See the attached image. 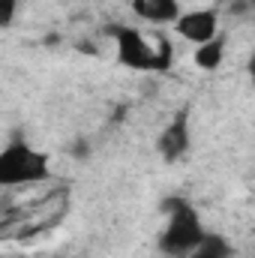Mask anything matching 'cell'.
I'll use <instances>...</instances> for the list:
<instances>
[{
  "label": "cell",
  "mask_w": 255,
  "mask_h": 258,
  "mask_svg": "<svg viewBox=\"0 0 255 258\" xmlns=\"http://www.w3.org/2000/svg\"><path fill=\"white\" fill-rule=\"evenodd\" d=\"M69 213V189L57 186L45 195L27 201V204H12L3 207V240H27L36 237L48 228H54Z\"/></svg>",
  "instance_id": "obj_1"
},
{
  "label": "cell",
  "mask_w": 255,
  "mask_h": 258,
  "mask_svg": "<svg viewBox=\"0 0 255 258\" xmlns=\"http://www.w3.org/2000/svg\"><path fill=\"white\" fill-rule=\"evenodd\" d=\"M114 45H117V60L132 72H168L174 63V45L159 36L150 42L141 30L135 27H114Z\"/></svg>",
  "instance_id": "obj_2"
},
{
  "label": "cell",
  "mask_w": 255,
  "mask_h": 258,
  "mask_svg": "<svg viewBox=\"0 0 255 258\" xmlns=\"http://www.w3.org/2000/svg\"><path fill=\"white\" fill-rule=\"evenodd\" d=\"M162 210L168 213V222L159 234V252L168 258H186L207 237L198 210L183 198H168L162 204Z\"/></svg>",
  "instance_id": "obj_3"
},
{
  "label": "cell",
  "mask_w": 255,
  "mask_h": 258,
  "mask_svg": "<svg viewBox=\"0 0 255 258\" xmlns=\"http://www.w3.org/2000/svg\"><path fill=\"white\" fill-rule=\"evenodd\" d=\"M51 159L48 153L30 147L27 141H9L0 153V186L3 189H24L48 180Z\"/></svg>",
  "instance_id": "obj_4"
},
{
  "label": "cell",
  "mask_w": 255,
  "mask_h": 258,
  "mask_svg": "<svg viewBox=\"0 0 255 258\" xmlns=\"http://www.w3.org/2000/svg\"><path fill=\"white\" fill-rule=\"evenodd\" d=\"M192 144V129H189V108H177L171 114V120L162 126L159 138H156V153L165 162H177L189 153Z\"/></svg>",
  "instance_id": "obj_5"
},
{
  "label": "cell",
  "mask_w": 255,
  "mask_h": 258,
  "mask_svg": "<svg viewBox=\"0 0 255 258\" xmlns=\"http://www.w3.org/2000/svg\"><path fill=\"white\" fill-rule=\"evenodd\" d=\"M174 33L180 39H186L192 45H204L210 39L219 36V12L210 9V6H201V9H186L177 24H174Z\"/></svg>",
  "instance_id": "obj_6"
},
{
  "label": "cell",
  "mask_w": 255,
  "mask_h": 258,
  "mask_svg": "<svg viewBox=\"0 0 255 258\" xmlns=\"http://www.w3.org/2000/svg\"><path fill=\"white\" fill-rule=\"evenodd\" d=\"M132 12L138 18H144L147 24H156V27H162V24L174 27L177 18L183 15L177 0H132Z\"/></svg>",
  "instance_id": "obj_7"
},
{
  "label": "cell",
  "mask_w": 255,
  "mask_h": 258,
  "mask_svg": "<svg viewBox=\"0 0 255 258\" xmlns=\"http://www.w3.org/2000/svg\"><path fill=\"white\" fill-rule=\"evenodd\" d=\"M225 60V36L219 33L216 39H210V42H204V45H195V54H192V63L198 66V69H204V72H213V69H219Z\"/></svg>",
  "instance_id": "obj_8"
},
{
  "label": "cell",
  "mask_w": 255,
  "mask_h": 258,
  "mask_svg": "<svg viewBox=\"0 0 255 258\" xmlns=\"http://www.w3.org/2000/svg\"><path fill=\"white\" fill-rule=\"evenodd\" d=\"M231 255H234V246L222 234H207L186 258H231Z\"/></svg>",
  "instance_id": "obj_9"
},
{
  "label": "cell",
  "mask_w": 255,
  "mask_h": 258,
  "mask_svg": "<svg viewBox=\"0 0 255 258\" xmlns=\"http://www.w3.org/2000/svg\"><path fill=\"white\" fill-rule=\"evenodd\" d=\"M15 12H18V0H0V27H3V30L12 27Z\"/></svg>",
  "instance_id": "obj_10"
},
{
  "label": "cell",
  "mask_w": 255,
  "mask_h": 258,
  "mask_svg": "<svg viewBox=\"0 0 255 258\" xmlns=\"http://www.w3.org/2000/svg\"><path fill=\"white\" fill-rule=\"evenodd\" d=\"M246 72H249V78L255 81V48H252V54H249V60H246Z\"/></svg>",
  "instance_id": "obj_11"
},
{
  "label": "cell",
  "mask_w": 255,
  "mask_h": 258,
  "mask_svg": "<svg viewBox=\"0 0 255 258\" xmlns=\"http://www.w3.org/2000/svg\"><path fill=\"white\" fill-rule=\"evenodd\" d=\"M246 3H249V6H252V9H255V0H246Z\"/></svg>",
  "instance_id": "obj_12"
},
{
  "label": "cell",
  "mask_w": 255,
  "mask_h": 258,
  "mask_svg": "<svg viewBox=\"0 0 255 258\" xmlns=\"http://www.w3.org/2000/svg\"><path fill=\"white\" fill-rule=\"evenodd\" d=\"M252 234H255V228H252Z\"/></svg>",
  "instance_id": "obj_13"
}]
</instances>
